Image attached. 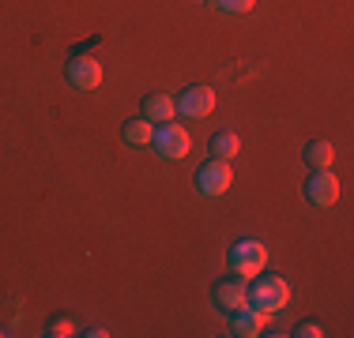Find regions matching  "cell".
<instances>
[{
	"mask_svg": "<svg viewBox=\"0 0 354 338\" xmlns=\"http://www.w3.org/2000/svg\"><path fill=\"white\" fill-rule=\"evenodd\" d=\"M249 304L257 312H264V316H275V312H283L286 304H290V286L283 282V278H268V275H257L249 286Z\"/></svg>",
	"mask_w": 354,
	"mask_h": 338,
	"instance_id": "obj_1",
	"label": "cell"
},
{
	"mask_svg": "<svg viewBox=\"0 0 354 338\" xmlns=\"http://www.w3.org/2000/svg\"><path fill=\"white\" fill-rule=\"evenodd\" d=\"M226 264H230V270L238 278L252 282V278L264 275V267H268V248L260 241H238L230 252H226Z\"/></svg>",
	"mask_w": 354,
	"mask_h": 338,
	"instance_id": "obj_2",
	"label": "cell"
},
{
	"mask_svg": "<svg viewBox=\"0 0 354 338\" xmlns=\"http://www.w3.org/2000/svg\"><path fill=\"white\" fill-rule=\"evenodd\" d=\"M151 147H155L166 162H181V158H189L192 139H189V132H185L181 124L170 121V124H155V139H151Z\"/></svg>",
	"mask_w": 354,
	"mask_h": 338,
	"instance_id": "obj_3",
	"label": "cell"
},
{
	"mask_svg": "<svg viewBox=\"0 0 354 338\" xmlns=\"http://www.w3.org/2000/svg\"><path fill=\"white\" fill-rule=\"evenodd\" d=\"M230 184H234V169H230V162H223V158H212V162H204L196 169L200 196H226Z\"/></svg>",
	"mask_w": 354,
	"mask_h": 338,
	"instance_id": "obj_4",
	"label": "cell"
},
{
	"mask_svg": "<svg viewBox=\"0 0 354 338\" xmlns=\"http://www.w3.org/2000/svg\"><path fill=\"white\" fill-rule=\"evenodd\" d=\"M64 75H68V83L75 90H98L102 87V61L98 57H72L68 68H64Z\"/></svg>",
	"mask_w": 354,
	"mask_h": 338,
	"instance_id": "obj_5",
	"label": "cell"
},
{
	"mask_svg": "<svg viewBox=\"0 0 354 338\" xmlns=\"http://www.w3.org/2000/svg\"><path fill=\"white\" fill-rule=\"evenodd\" d=\"M306 199L313 207H335L339 203V181L332 177V169H317L306 181Z\"/></svg>",
	"mask_w": 354,
	"mask_h": 338,
	"instance_id": "obj_6",
	"label": "cell"
},
{
	"mask_svg": "<svg viewBox=\"0 0 354 338\" xmlns=\"http://www.w3.org/2000/svg\"><path fill=\"white\" fill-rule=\"evenodd\" d=\"M177 109H181V117H192V121H200V117H212L215 109V90L212 87H189L181 90V98H174Z\"/></svg>",
	"mask_w": 354,
	"mask_h": 338,
	"instance_id": "obj_7",
	"label": "cell"
},
{
	"mask_svg": "<svg viewBox=\"0 0 354 338\" xmlns=\"http://www.w3.org/2000/svg\"><path fill=\"white\" fill-rule=\"evenodd\" d=\"M215 304L223 312H238V308H245L249 304V286H245V278H226V282H218L215 286Z\"/></svg>",
	"mask_w": 354,
	"mask_h": 338,
	"instance_id": "obj_8",
	"label": "cell"
},
{
	"mask_svg": "<svg viewBox=\"0 0 354 338\" xmlns=\"http://www.w3.org/2000/svg\"><path fill=\"white\" fill-rule=\"evenodd\" d=\"M234 316V324H230V335H238V338H257V335H264V312H257L252 304H245V308H238V312H230Z\"/></svg>",
	"mask_w": 354,
	"mask_h": 338,
	"instance_id": "obj_9",
	"label": "cell"
},
{
	"mask_svg": "<svg viewBox=\"0 0 354 338\" xmlns=\"http://www.w3.org/2000/svg\"><path fill=\"white\" fill-rule=\"evenodd\" d=\"M143 117L151 124H170L177 117V101L170 95H151V98H143Z\"/></svg>",
	"mask_w": 354,
	"mask_h": 338,
	"instance_id": "obj_10",
	"label": "cell"
},
{
	"mask_svg": "<svg viewBox=\"0 0 354 338\" xmlns=\"http://www.w3.org/2000/svg\"><path fill=\"white\" fill-rule=\"evenodd\" d=\"M151 139H155V124H151L147 117L124 124V143H129V147H151Z\"/></svg>",
	"mask_w": 354,
	"mask_h": 338,
	"instance_id": "obj_11",
	"label": "cell"
},
{
	"mask_svg": "<svg viewBox=\"0 0 354 338\" xmlns=\"http://www.w3.org/2000/svg\"><path fill=\"white\" fill-rule=\"evenodd\" d=\"M306 162L313 166V169H332L335 147H332V143H324V139H313V143L306 147Z\"/></svg>",
	"mask_w": 354,
	"mask_h": 338,
	"instance_id": "obj_12",
	"label": "cell"
},
{
	"mask_svg": "<svg viewBox=\"0 0 354 338\" xmlns=\"http://www.w3.org/2000/svg\"><path fill=\"white\" fill-rule=\"evenodd\" d=\"M212 155L223 158V162H230L234 155H241V139H238L234 132H218V135H212Z\"/></svg>",
	"mask_w": 354,
	"mask_h": 338,
	"instance_id": "obj_13",
	"label": "cell"
},
{
	"mask_svg": "<svg viewBox=\"0 0 354 338\" xmlns=\"http://www.w3.org/2000/svg\"><path fill=\"white\" fill-rule=\"evenodd\" d=\"M215 8L226 12V15H245V12L257 8V0H215Z\"/></svg>",
	"mask_w": 354,
	"mask_h": 338,
	"instance_id": "obj_14",
	"label": "cell"
},
{
	"mask_svg": "<svg viewBox=\"0 0 354 338\" xmlns=\"http://www.w3.org/2000/svg\"><path fill=\"white\" fill-rule=\"evenodd\" d=\"M46 335L49 338H68V335H75V327H72V319H53Z\"/></svg>",
	"mask_w": 354,
	"mask_h": 338,
	"instance_id": "obj_15",
	"label": "cell"
},
{
	"mask_svg": "<svg viewBox=\"0 0 354 338\" xmlns=\"http://www.w3.org/2000/svg\"><path fill=\"white\" fill-rule=\"evenodd\" d=\"M294 335H301V338H320L324 331H320V324H298V331Z\"/></svg>",
	"mask_w": 354,
	"mask_h": 338,
	"instance_id": "obj_16",
	"label": "cell"
},
{
	"mask_svg": "<svg viewBox=\"0 0 354 338\" xmlns=\"http://www.w3.org/2000/svg\"><path fill=\"white\" fill-rule=\"evenodd\" d=\"M196 4H207V0H196Z\"/></svg>",
	"mask_w": 354,
	"mask_h": 338,
	"instance_id": "obj_17",
	"label": "cell"
}]
</instances>
